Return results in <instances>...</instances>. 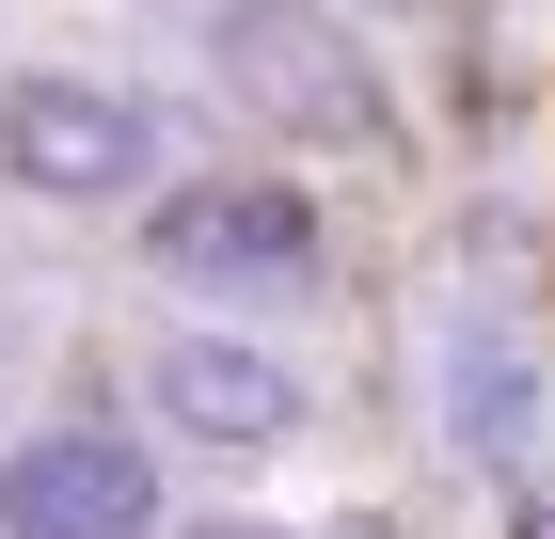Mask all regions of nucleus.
Instances as JSON below:
<instances>
[{"instance_id":"nucleus-3","label":"nucleus","mask_w":555,"mask_h":539,"mask_svg":"<svg viewBox=\"0 0 555 539\" xmlns=\"http://www.w3.org/2000/svg\"><path fill=\"white\" fill-rule=\"evenodd\" d=\"M0 175L48 207H112L159 175V112L128 80H0Z\"/></svg>"},{"instance_id":"nucleus-1","label":"nucleus","mask_w":555,"mask_h":539,"mask_svg":"<svg viewBox=\"0 0 555 539\" xmlns=\"http://www.w3.org/2000/svg\"><path fill=\"white\" fill-rule=\"evenodd\" d=\"M207 64H222V95H238L255 127H286V143H397L382 64H365L349 16H318V0H222Z\"/></svg>"},{"instance_id":"nucleus-2","label":"nucleus","mask_w":555,"mask_h":539,"mask_svg":"<svg viewBox=\"0 0 555 539\" xmlns=\"http://www.w3.org/2000/svg\"><path fill=\"white\" fill-rule=\"evenodd\" d=\"M143 270L191 301H286V286H318V207L286 175H207L143 222Z\"/></svg>"},{"instance_id":"nucleus-6","label":"nucleus","mask_w":555,"mask_h":539,"mask_svg":"<svg viewBox=\"0 0 555 539\" xmlns=\"http://www.w3.org/2000/svg\"><path fill=\"white\" fill-rule=\"evenodd\" d=\"M191 539H286V524H191Z\"/></svg>"},{"instance_id":"nucleus-5","label":"nucleus","mask_w":555,"mask_h":539,"mask_svg":"<svg viewBox=\"0 0 555 539\" xmlns=\"http://www.w3.org/2000/svg\"><path fill=\"white\" fill-rule=\"evenodd\" d=\"M159 413L191 428V445H238V460H255V445H286V428H301V381L270 365V349L175 333V349H159Z\"/></svg>"},{"instance_id":"nucleus-4","label":"nucleus","mask_w":555,"mask_h":539,"mask_svg":"<svg viewBox=\"0 0 555 539\" xmlns=\"http://www.w3.org/2000/svg\"><path fill=\"white\" fill-rule=\"evenodd\" d=\"M0 539H159V460L128 428H33L0 460Z\"/></svg>"}]
</instances>
